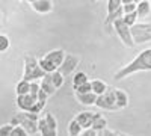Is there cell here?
I'll list each match as a JSON object with an SVG mask.
<instances>
[{
    "label": "cell",
    "mask_w": 151,
    "mask_h": 136,
    "mask_svg": "<svg viewBox=\"0 0 151 136\" xmlns=\"http://www.w3.org/2000/svg\"><path fill=\"white\" fill-rule=\"evenodd\" d=\"M40 65H41V68H42L45 73H53V71L58 70V67H56L53 62H50L48 59H45V58L40 59Z\"/></svg>",
    "instance_id": "23"
},
{
    "label": "cell",
    "mask_w": 151,
    "mask_h": 136,
    "mask_svg": "<svg viewBox=\"0 0 151 136\" xmlns=\"http://www.w3.org/2000/svg\"><path fill=\"white\" fill-rule=\"evenodd\" d=\"M144 71H151V47L142 50L132 62H129L127 65L119 68L115 73L113 79L116 82H119V80L127 79L129 76H133L136 73H144Z\"/></svg>",
    "instance_id": "1"
},
{
    "label": "cell",
    "mask_w": 151,
    "mask_h": 136,
    "mask_svg": "<svg viewBox=\"0 0 151 136\" xmlns=\"http://www.w3.org/2000/svg\"><path fill=\"white\" fill-rule=\"evenodd\" d=\"M65 52L64 50H60V48H56V50H52V52H48L44 58L48 59L50 62H53L56 67H59L62 62H64V59H65Z\"/></svg>",
    "instance_id": "12"
},
{
    "label": "cell",
    "mask_w": 151,
    "mask_h": 136,
    "mask_svg": "<svg viewBox=\"0 0 151 136\" xmlns=\"http://www.w3.org/2000/svg\"><path fill=\"white\" fill-rule=\"evenodd\" d=\"M136 5H137V3H125V5H122L124 14H129V12H134V11H136Z\"/></svg>",
    "instance_id": "30"
},
{
    "label": "cell",
    "mask_w": 151,
    "mask_h": 136,
    "mask_svg": "<svg viewBox=\"0 0 151 136\" xmlns=\"http://www.w3.org/2000/svg\"><path fill=\"white\" fill-rule=\"evenodd\" d=\"M12 129H14V126H12L11 122H9V124L2 126V127H0V136H11Z\"/></svg>",
    "instance_id": "29"
},
{
    "label": "cell",
    "mask_w": 151,
    "mask_h": 136,
    "mask_svg": "<svg viewBox=\"0 0 151 136\" xmlns=\"http://www.w3.org/2000/svg\"><path fill=\"white\" fill-rule=\"evenodd\" d=\"M136 14L137 18H145L151 14V3L150 0H139L136 5Z\"/></svg>",
    "instance_id": "14"
},
{
    "label": "cell",
    "mask_w": 151,
    "mask_h": 136,
    "mask_svg": "<svg viewBox=\"0 0 151 136\" xmlns=\"http://www.w3.org/2000/svg\"><path fill=\"white\" fill-rule=\"evenodd\" d=\"M124 15V11H122V2L121 0H109L107 2V17L104 20V26H112V23L115 18L122 17Z\"/></svg>",
    "instance_id": "6"
},
{
    "label": "cell",
    "mask_w": 151,
    "mask_h": 136,
    "mask_svg": "<svg viewBox=\"0 0 151 136\" xmlns=\"http://www.w3.org/2000/svg\"><path fill=\"white\" fill-rule=\"evenodd\" d=\"M112 26H113V29H115L118 38L121 40V42H122L125 47H129V48L134 47V41H133V36H132L130 26H127V24H125V21L122 20V17H118V18L113 20Z\"/></svg>",
    "instance_id": "3"
},
{
    "label": "cell",
    "mask_w": 151,
    "mask_h": 136,
    "mask_svg": "<svg viewBox=\"0 0 151 136\" xmlns=\"http://www.w3.org/2000/svg\"><path fill=\"white\" fill-rule=\"evenodd\" d=\"M9 45H11V41L8 38V35L0 33V53H5L9 48Z\"/></svg>",
    "instance_id": "26"
},
{
    "label": "cell",
    "mask_w": 151,
    "mask_h": 136,
    "mask_svg": "<svg viewBox=\"0 0 151 136\" xmlns=\"http://www.w3.org/2000/svg\"><path fill=\"white\" fill-rule=\"evenodd\" d=\"M45 71L41 68L40 65V60L35 59L30 55L24 56V73H23V79H26L29 82L32 80H40L44 77Z\"/></svg>",
    "instance_id": "2"
},
{
    "label": "cell",
    "mask_w": 151,
    "mask_h": 136,
    "mask_svg": "<svg viewBox=\"0 0 151 136\" xmlns=\"http://www.w3.org/2000/svg\"><path fill=\"white\" fill-rule=\"evenodd\" d=\"M132 36L134 45L136 44H145L151 41V24L150 23H134L133 26H130Z\"/></svg>",
    "instance_id": "4"
},
{
    "label": "cell",
    "mask_w": 151,
    "mask_h": 136,
    "mask_svg": "<svg viewBox=\"0 0 151 136\" xmlns=\"http://www.w3.org/2000/svg\"><path fill=\"white\" fill-rule=\"evenodd\" d=\"M122 2V5H125V3H137L139 0H121Z\"/></svg>",
    "instance_id": "32"
},
{
    "label": "cell",
    "mask_w": 151,
    "mask_h": 136,
    "mask_svg": "<svg viewBox=\"0 0 151 136\" xmlns=\"http://www.w3.org/2000/svg\"><path fill=\"white\" fill-rule=\"evenodd\" d=\"M122 20L125 21V24H127V26H133V24L137 21L136 11H134V12H129V14H124V15H122Z\"/></svg>",
    "instance_id": "25"
},
{
    "label": "cell",
    "mask_w": 151,
    "mask_h": 136,
    "mask_svg": "<svg viewBox=\"0 0 151 136\" xmlns=\"http://www.w3.org/2000/svg\"><path fill=\"white\" fill-rule=\"evenodd\" d=\"M91 85H92V92H95L97 95H101V94H104V92L109 89L107 83L103 82V80H100V79L91 80Z\"/></svg>",
    "instance_id": "17"
},
{
    "label": "cell",
    "mask_w": 151,
    "mask_h": 136,
    "mask_svg": "<svg viewBox=\"0 0 151 136\" xmlns=\"http://www.w3.org/2000/svg\"><path fill=\"white\" fill-rule=\"evenodd\" d=\"M112 91H113V95H115V104H116V107L118 109L127 107V104H129V95H127V92L122 91V89H118V88L112 89Z\"/></svg>",
    "instance_id": "11"
},
{
    "label": "cell",
    "mask_w": 151,
    "mask_h": 136,
    "mask_svg": "<svg viewBox=\"0 0 151 136\" xmlns=\"http://www.w3.org/2000/svg\"><path fill=\"white\" fill-rule=\"evenodd\" d=\"M38 101V95L33 94H23V95H17V106L20 110H30L33 107V104Z\"/></svg>",
    "instance_id": "8"
},
{
    "label": "cell",
    "mask_w": 151,
    "mask_h": 136,
    "mask_svg": "<svg viewBox=\"0 0 151 136\" xmlns=\"http://www.w3.org/2000/svg\"><path fill=\"white\" fill-rule=\"evenodd\" d=\"M27 135H29L27 130L24 129L21 124L14 126V129H12V132H11V136H27Z\"/></svg>",
    "instance_id": "27"
},
{
    "label": "cell",
    "mask_w": 151,
    "mask_h": 136,
    "mask_svg": "<svg viewBox=\"0 0 151 136\" xmlns=\"http://www.w3.org/2000/svg\"><path fill=\"white\" fill-rule=\"evenodd\" d=\"M92 2H98V0H92Z\"/></svg>",
    "instance_id": "33"
},
{
    "label": "cell",
    "mask_w": 151,
    "mask_h": 136,
    "mask_svg": "<svg viewBox=\"0 0 151 136\" xmlns=\"http://www.w3.org/2000/svg\"><path fill=\"white\" fill-rule=\"evenodd\" d=\"M76 119H77L80 122V126L85 129L91 127L92 126V121H94V114L92 112H88V110H85V112H80L77 117H76Z\"/></svg>",
    "instance_id": "15"
},
{
    "label": "cell",
    "mask_w": 151,
    "mask_h": 136,
    "mask_svg": "<svg viewBox=\"0 0 151 136\" xmlns=\"http://www.w3.org/2000/svg\"><path fill=\"white\" fill-rule=\"evenodd\" d=\"M115 135H122V133L115 132V130H110V129H107V127L100 132V136H115Z\"/></svg>",
    "instance_id": "31"
},
{
    "label": "cell",
    "mask_w": 151,
    "mask_h": 136,
    "mask_svg": "<svg viewBox=\"0 0 151 136\" xmlns=\"http://www.w3.org/2000/svg\"><path fill=\"white\" fill-rule=\"evenodd\" d=\"M91 127H94L97 130L98 136H100V132L107 127V119L101 114H94V121H92V126Z\"/></svg>",
    "instance_id": "16"
},
{
    "label": "cell",
    "mask_w": 151,
    "mask_h": 136,
    "mask_svg": "<svg viewBox=\"0 0 151 136\" xmlns=\"http://www.w3.org/2000/svg\"><path fill=\"white\" fill-rule=\"evenodd\" d=\"M95 106L101 110H118L116 104H115V95H113V91L109 88L104 94L101 95H97V100H95Z\"/></svg>",
    "instance_id": "5"
},
{
    "label": "cell",
    "mask_w": 151,
    "mask_h": 136,
    "mask_svg": "<svg viewBox=\"0 0 151 136\" xmlns=\"http://www.w3.org/2000/svg\"><path fill=\"white\" fill-rule=\"evenodd\" d=\"M76 98H77V101L83 106H95V100H97V94L89 91V92H76Z\"/></svg>",
    "instance_id": "10"
},
{
    "label": "cell",
    "mask_w": 151,
    "mask_h": 136,
    "mask_svg": "<svg viewBox=\"0 0 151 136\" xmlns=\"http://www.w3.org/2000/svg\"><path fill=\"white\" fill-rule=\"evenodd\" d=\"M150 2H151V0H150Z\"/></svg>",
    "instance_id": "35"
},
{
    "label": "cell",
    "mask_w": 151,
    "mask_h": 136,
    "mask_svg": "<svg viewBox=\"0 0 151 136\" xmlns=\"http://www.w3.org/2000/svg\"><path fill=\"white\" fill-rule=\"evenodd\" d=\"M0 29H2V24H0Z\"/></svg>",
    "instance_id": "34"
},
{
    "label": "cell",
    "mask_w": 151,
    "mask_h": 136,
    "mask_svg": "<svg viewBox=\"0 0 151 136\" xmlns=\"http://www.w3.org/2000/svg\"><path fill=\"white\" fill-rule=\"evenodd\" d=\"M41 89H44V91L48 94V97L55 94L56 86H55L53 79H52V73H45V74H44V77L41 79Z\"/></svg>",
    "instance_id": "13"
},
{
    "label": "cell",
    "mask_w": 151,
    "mask_h": 136,
    "mask_svg": "<svg viewBox=\"0 0 151 136\" xmlns=\"http://www.w3.org/2000/svg\"><path fill=\"white\" fill-rule=\"evenodd\" d=\"M15 92L17 95H23V94H29L30 92V82L26 79H21L17 86H15Z\"/></svg>",
    "instance_id": "20"
},
{
    "label": "cell",
    "mask_w": 151,
    "mask_h": 136,
    "mask_svg": "<svg viewBox=\"0 0 151 136\" xmlns=\"http://www.w3.org/2000/svg\"><path fill=\"white\" fill-rule=\"evenodd\" d=\"M38 132L44 136H50V129H48L45 118H38Z\"/></svg>",
    "instance_id": "24"
},
{
    "label": "cell",
    "mask_w": 151,
    "mask_h": 136,
    "mask_svg": "<svg viewBox=\"0 0 151 136\" xmlns=\"http://www.w3.org/2000/svg\"><path fill=\"white\" fill-rule=\"evenodd\" d=\"M85 82H89L86 73H83V71L74 73V76H73V88H77L79 85H82V83H85Z\"/></svg>",
    "instance_id": "21"
},
{
    "label": "cell",
    "mask_w": 151,
    "mask_h": 136,
    "mask_svg": "<svg viewBox=\"0 0 151 136\" xmlns=\"http://www.w3.org/2000/svg\"><path fill=\"white\" fill-rule=\"evenodd\" d=\"M79 62H80L79 56L71 55V53H67V55H65V59H64V62H62V64L58 67V70H59L62 74H64V76H68V74H71V73L76 71V68H77Z\"/></svg>",
    "instance_id": "7"
},
{
    "label": "cell",
    "mask_w": 151,
    "mask_h": 136,
    "mask_svg": "<svg viewBox=\"0 0 151 136\" xmlns=\"http://www.w3.org/2000/svg\"><path fill=\"white\" fill-rule=\"evenodd\" d=\"M74 91L79 92V94H82V92H89V91H92V85H91V82H85V83L79 85L77 88H74Z\"/></svg>",
    "instance_id": "28"
},
{
    "label": "cell",
    "mask_w": 151,
    "mask_h": 136,
    "mask_svg": "<svg viewBox=\"0 0 151 136\" xmlns=\"http://www.w3.org/2000/svg\"><path fill=\"white\" fill-rule=\"evenodd\" d=\"M83 133V127L80 126V122L77 121V119H71L70 121V124H68V135H71V136H79V135H82Z\"/></svg>",
    "instance_id": "19"
},
{
    "label": "cell",
    "mask_w": 151,
    "mask_h": 136,
    "mask_svg": "<svg viewBox=\"0 0 151 136\" xmlns=\"http://www.w3.org/2000/svg\"><path fill=\"white\" fill-rule=\"evenodd\" d=\"M52 79H53V83H55V86H56V89H59L62 85H64V82H65V76L62 74L59 70H56V71H53L52 73Z\"/></svg>",
    "instance_id": "22"
},
{
    "label": "cell",
    "mask_w": 151,
    "mask_h": 136,
    "mask_svg": "<svg viewBox=\"0 0 151 136\" xmlns=\"http://www.w3.org/2000/svg\"><path fill=\"white\" fill-rule=\"evenodd\" d=\"M44 118H45L47 124H48V129H50V136H56L58 135V121H56V118L50 112H47L44 115Z\"/></svg>",
    "instance_id": "18"
},
{
    "label": "cell",
    "mask_w": 151,
    "mask_h": 136,
    "mask_svg": "<svg viewBox=\"0 0 151 136\" xmlns=\"http://www.w3.org/2000/svg\"><path fill=\"white\" fill-rule=\"evenodd\" d=\"M32 9L38 14H50L53 9H55V5L52 0H33V2H29Z\"/></svg>",
    "instance_id": "9"
}]
</instances>
